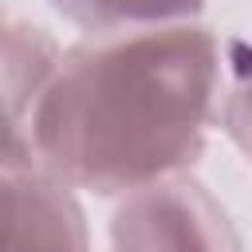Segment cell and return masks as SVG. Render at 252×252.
<instances>
[{
	"mask_svg": "<svg viewBox=\"0 0 252 252\" xmlns=\"http://www.w3.org/2000/svg\"><path fill=\"white\" fill-rule=\"evenodd\" d=\"M224 39L205 24L87 35L8 138L4 158H35L67 185L126 197L189 173L217 118Z\"/></svg>",
	"mask_w": 252,
	"mask_h": 252,
	"instance_id": "6da1fadb",
	"label": "cell"
},
{
	"mask_svg": "<svg viewBox=\"0 0 252 252\" xmlns=\"http://www.w3.org/2000/svg\"><path fill=\"white\" fill-rule=\"evenodd\" d=\"M110 252H240L224 205L189 173L126 193L110 217Z\"/></svg>",
	"mask_w": 252,
	"mask_h": 252,
	"instance_id": "7a4b0ae2",
	"label": "cell"
},
{
	"mask_svg": "<svg viewBox=\"0 0 252 252\" xmlns=\"http://www.w3.org/2000/svg\"><path fill=\"white\" fill-rule=\"evenodd\" d=\"M0 217V252H91L75 185L35 158H4Z\"/></svg>",
	"mask_w": 252,
	"mask_h": 252,
	"instance_id": "3957f363",
	"label": "cell"
},
{
	"mask_svg": "<svg viewBox=\"0 0 252 252\" xmlns=\"http://www.w3.org/2000/svg\"><path fill=\"white\" fill-rule=\"evenodd\" d=\"M63 63V47L47 35V28L8 16L4 24V114H8V138L24 130L28 114L43 98L47 83L55 79Z\"/></svg>",
	"mask_w": 252,
	"mask_h": 252,
	"instance_id": "277c9868",
	"label": "cell"
},
{
	"mask_svg": "<svg viewBox=\"0 0 252 252\" xmlns=\"http://www.w3.org/2000/svg\"><path fill=\"white\" fill-rule=\"evenodd\" d=\"M47 4L91 35L161 28V24H193L205 12V0H47Z\"/></svg>",
	"mask_w": 252,
	"mask_h": 252,
	"instance_id": "5b68a950",
	"label": "cell"
},
{
	"mask_svg": "<svg viewBox=\"0 0 252 252\" xmlns=\"http://www.w3.org/2000/svg\"><path fill=\"white\" fill-rule=\"evenodd\" d=\"M217 118L228 142L252 165V43L224 39V75H220V102Z\"/></svg>",
	"mask_w": 252,
	"mask_h": 252,
	"instance_id": "8992f818",
	"label": "cell"
}]
</instances>
